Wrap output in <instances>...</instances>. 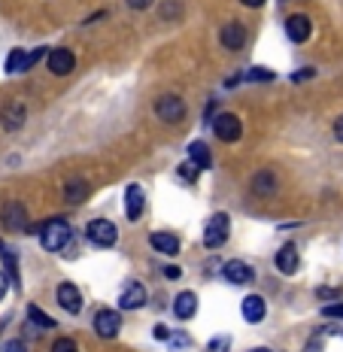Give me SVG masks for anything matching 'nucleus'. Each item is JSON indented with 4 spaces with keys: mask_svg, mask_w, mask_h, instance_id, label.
<instances>
[{
    "mask_svg": "<svg viewBox=\"0 0 343 352\" xmlns=\"http://www.w3.org/2000/svg\"><path fill=\"white\" fill-rule=\"evenodd\" d=\"M70 237H73V231H70L67 219H49V222L40 225V243H43V249H49V252L64 249Z\"/></svg>",
    "mask_w": 343,
    "mask_h": 352,
    "instance_id": "f257e3e1",
    "label": "nucleus"
},
{
    "mask_svg": "<svg viewBox=\"0 0 343 352\" xmlns=\"http://www.w3.org/2000/svg\"><path fill=\"white\" fill-rule=\"evenodd\" d=\"M228 234H231L228 212H216V216H210L207 228H203V246H207V249H219L225 240H228Z\"/></svg>",
    "mask_w": 343,
    "mask_h": 352,
    "instance_id": "f03ea898",
    "label": "nucleus"
},
{
    "mask_svg": "<svg viewBox=\"0 0 343 352\" xmlns=\"http://www.w3.org/2000/svg\"><path fill=\"white\" fill-rule=\"evenodd\" d=\"M155 116L167 124H177L186 116V104H182V98H177V94H164V98L155 100Z\"/></svg>",
    "mask_w": 343,
    "mask_h": 352,
    "instance_id": "7ed1b4c3",
    "label": "nucleus"
},
{
    "mask_svg": "<svg viewBox=\"0 0 343 352\" xmlns=\"http://www.w3.org/2000/svg\"><path fill=\"white\" fill-rule=\"evenodd\" d=\"M213 131H216V137H219L222 143H237L240 134H243V124H240L237 116L222 113V116H219V119L213 122Z\"/></svg>",
    "mask_w": 343,
    "mask_h": 352,
    "instance_id": "20e7f679",
    "label": "nucleus"
},
{
    "mask_svg": "<svg viewBox=\"0 0 343 352\" xmlns=\"http://www.w3.org/2000/svg\"><path fill=\"white\" fill-rule=\"evenodd\" d=\"M89 240L94 246H100V249H107V246H113L115 243V225L113 222H107V219H91L89 222Z\"/></svg>",
    "mask_w": 343,
    "mask_h": 352,
    "instance_id": "39448f33",
    "label": "nucleus"
},
{
    "mask_svg": "<svg viewBox=\"0 0 343 352\" xmlns=\"http://www.w3.org/2000/svg\"><path fill=\"white\" fill-rule=\"evenodd\" d=\"M119 328H122V316L115 310H98L94 313V331L104 337V340L119 334Z\"/></svg>",
    "mask_w": 343,
    "mask_h": 352,
    "instance_id": "423d86ee",
    "label": "nucleus"
},
{
    "mask_svg": "<svg viewBox=\"0 0 343 352\" xmlns=\"http://www.w3.org/2000/svg\"><path fill=\"white\" fill-rule=\"evenodd\" d=\"M222 276H225V280H228L231 285H246V283L255 280V270H252L246 261L234 258V261H228V264L222 267Z\"/></svg>",
    "mask_w": 343,
    "mask_h": 352,
    "instance_id": "0eeeda50",
    "label": "nucleus"
},
{
    "mask_svg": "<svg viewBox=\"0 0 343 352\" xmlns=\"http://www.w3.org/2000/svg\"><path fill=\"white\" fill-rule=\"evenodd\" d=\"M46 64H49V70L55 73V76H67V73L76 67V55L70 52V49H52L46 58Z\"/></svg>",
    "mask_w": 343,
    "mask_h": 352,
    "instance_id": "6e6552de",
    "label": "nucleus"
},
{
    "mask_svg": "<svg viewBox=\"0 0 343 352\" xmlns=\"http://www.w3.org/2000/svg\"><path fill=\"white\" fill-rule=\"evenodd\" d=\"M286 34L291 43H307L310 34H313V25L307 16H301V12H295V16L286 19Z\"/></svg>",
    "mask_w": 343,
    "mask_h": 352,
    "instance_id": "1a4fd4ad",
    "label": "nucleus"
},
{
    "mask_svg": "<svg viewBox=\"0 0 343 352\" xmlns=\"http://www.w3.org/2000/svg\"><path fill=\"white\" fill-rule=\"evenodd\" d=\"M219 40H222V46L225 49H243L246 46V28L240 25V21H228V25L219 31Z\"/></svg>",
    "mask_w": 343,
    "mask_h": 352,
    "instance_id": "9d476101",
    "label": "nucleus"
},
{
    "mask_svg": "<svg viewBox=\"0 0 343 352\" xmlns=\"http://www.w3.org/2000/svg\"><path fill=\"white\" fill-rule=\"evenodd\" d=\"M58 304H61V310L76 316V313L82 310V295H79V289L73 283H61L58 285Z\"/></svg>",
    "mask_w": 343,
    "mask_h": 352,
    "instance_id": "9b49d317",
    "label": "nucleus"
},
{
    "mask_svg": "<svg viewBox=\"0 0 343 352\" xmlns=\"http://www.w3.org/2000/svg\"><path fill=\"white\" fill-rule=\"evenodd\" d=\"M25 107L19 104V100H12V104H6L0 109V128L3 131H19L21 124H25Z\"/></svg>",
    "mask_w": 343,
    "mask_h": 352,
    "instance_id": "f8f14e48",
    "label": "nucleus"
},
{
    "mask_svg": "<svg viewBox=\"0 0 343 352\" xmlns=\"http://www.w3.org/2000/svg\"><path fill=\"white\" fill-rule=\"evenodd\" d=\"M0 219H3V225H6L10 231H21V228L27 225V210L21 207L19 201H10V204L3 207V212H0Z\"/></svg>",
    "mask_w": 343,
    "mask_h": 352,
    "instance_id": "ddd939ff",
    "label": "nucleus"
},
{
    "mask_svg": "<svg viewBox=\"0 0 343 352\" xmlns=\"http://www.w3.org/2000/svg\"><path fill=\"white\" fill-rule=\"evenodd\" d=\"M143 304H146V289H143V283H128L125 289H122L119 307H122V310H140Z\"/></svg>",
    "mask_w": 343,
    "mask_h": 352,
    "instance_id": "4468645a",
    "label": "nucleus"
},
{
    "mask_svg": "<svg viewBox=\"0 0 343 352\" xmlns=\"http://www.w3.org/2000/svg\"><path fill=\"white\" fill-rule=\"evenodd\" d=\"M240 313H243V319L250 322V325H258V322L265 319V313H267L265 298H261V295H250V298H243V304H240Z\"/></svg>",
    "mask_w": 343,
    "mask_h": 352,
    "instance_id": "2eb2a0df",
    "label": "nucleus"
},
{
    "mask_svg": "<svg viewBox=\"0 0 343 352\" xmlns=\"http://www.w3.org/2000/svg\"><path fill=\"white\" fill-rule=\"evenodd\" d=\"M143 207H146V195L140 186H128L125 188V212L131 222H137V219L143 216Z\"/></svg>",
    "mask_w": 343,
    "mask_h": 352,
    "instance_id": "dca6fc26",
    "label": "nucleus"
},
{
    "mask_svg": "<svg viewBox=\"0 0 343 352\" xmlns=\"http://www.w3.org/2000/svg\"><path fill=\"white\" fill-rule=\"evenodd\" d=\"M149 243H152L155 252H162V255H177L179 252V237L170 234V231H155L149 237Z\"/></svg>",
    "mask_w": 343,
    "mask_h": 352,
    "instance_id": "f3484780",
    "label": "nucleus"
},
{
    "mask_svg": "<svg viewBox=\"0 0 343 352\" xmlns=\"http://www.w3.org/2000/svg\"><path fill=\"white\" fill-rule=\"evenodd\" d=\"M173 313H177V319H192L195 313H198V298H195V292H179V295L173 298Z\"/></svg>",
    "mask_w": 343,
    "mask_h": 352,
    "instance_id": "a211bd4d",
    "label": "nucleus"
},
{
    "mask_svg": "<svg viewBox=\"0 0 343 352\" xmlns=\"http://www.w3.org/2000/svg\"><path fill=\"white\" fill-rule=\"evenodd\" d=\"M298 264H301V258H298V249L286 243L276 252V267H280V274H286V276H295V270H298Z\"/></svg>",
    "mask_w": 343,
    "mask_h": 352,
    "instance_id": "6ab92c4d",
    "label": "nucleus"
},
{
    "mask_svg": "<svg viewBox=\"0 0 343 352\" xmlns=\"http://www.w3.org/2000/svg\"><path fill=\"white\" fill-rule=\"evenodd\" d=\"M188 161H192L198 170H207L210 164H213V158H210V149L203 140H195L192 146H188Z\"/></svg>",
    "mask_w": 343,
    "mask_h": 352,
    "instance_id": "aec40b11",
    "label": "nucleus"
},
{
    "mask_svg": "<svg viewBox=\"0 0 343 352\" xmlns=\"http://www.w3.org/2000/svg\"><path fill=\"white\" fill-rule=\"evenodd\" d=\"M64 195H67V204H85V197H89V182L85 179H70L67 188H64Z\"/></svg>",
    "mask_w": 343,
    "mask_h": 352,
    "instance_id": "412c9836",
    "label": "nucleus"
},
{
    "mask_svg": "<svg viewBox=\"0 0 343 352\" xmlns=\"http://www.w3.org/2000/svg\"><path fill=\"white\" fill-rule=\"evenodd\" d=\"M274 188H276L274 173H267V170L255 173V179H252V192H255V195H271Z\"/></svg>",
    "mask_w": 343,
    "mask_h": 352,
    "instance_id": "4be33fe9",
    "label": "nucleus"
},
{
    "mask_svg": "<svg viewBox=\"0 0 343 352\" xmlns=\"http://www.w3.org/2000/svg\"><path fill=\"white\" fill-rule=\"evenodd\" d=\"M27 70V52L25 49H12L10 58H6V73H19Z\"/></svg>",
    "mask_w": 343,
    "mask_h": 352,
    "instance_id": "5701e85b",
    "label": "nucleus"
},
{
    "mask_svg": "<svg viewBox=\"0 0 343 352\" xmlns=\"http://www.w3.org/2000/svg\"><path fill=\"white\" fill-rule=\"evenodd\" d=\"M27 316H31V319H34L40 328H55V319H52V316H46V313H43L36 304L27 307Z\"/></svg>",
    "mask_w": 343,
    "mask_h": 352,
    "instance_id": "b1692460",
    "label": "nucleus"
},
{
    "mask_svg": "<svg viewBox=\"0 0 343 352\" xmlns=\"http://www.w3.org/2000/svg\"><path fill=\"white\" fill-rule=\"evenodd\" d=\"M246 79H250V82H271V79H274V70H267V67H252V70H246Z\"/></svg>",
    "mask_w": 343,
    "mask_h": 352,
    "instance_id": "393cba45",
    "label": "nucleus"
},
{
    "mask_svg": "<svg viewBox=\"0 0 343 352\" xmlns=\"http://www.w3.org/2000/svg\"><path fill=\"white\" fill-rule=\"evenodd\" d=\"M198 167L192 164V161H186V164H179V179L182 182H188V186H192V182H198Z\"/></svg>",
    "mask_w": 343,
    "mask_h": 352,
    "instance_id": "a878e982",
    "label": "nucleus"
},
{
    "mask_svg": "<svg viewBox=\"0 0 343 352\" xmlns=\"http://www.w3.org/2000/svg\"><path fill=\"white\" fill-rule=\"evenodd\" d=\"M207 352H231V337H213V340L207 343Z\"/></svg>",
    "mask_w": 343,
    "mask_h": 352,
    "instance_id": "bb28decb",
    "label": "nucleus"
},
{
    "mask_svg": "<svg viewBox=\"0 0 343 352\" xmlns=\"http://www.w3.org/2000/svg\"><path fill=\"white\" fill-rule=\"evenodd\" d=\"M170 346H177V349H186V346H192V337H188L186 331H170Z\"/></svg>",
    "mask_w": 343,
    "mask_h": 352,
    "instance_id": "cd10ccee",
    "label": "nucleus"
},
{
    "mask_svg": "<svg viewBox=\"0 0 343 352\" xmlns=\"http://www.w3.org/2000/svg\"><path fill=\"white\" fill-rule=\"evenodd\" d=\"M52 352H79L76 349V340H70V337H58L52 343Z\"/></svg>",
    "mask_w": 343,
    "mask_h": 352,
    "instance_id": "c85d7f7f",
    "label": "nucleus"
},
{
    "mask_svg": "<svg viewBox=\"0 0 343 352\" xmlns=\"http://www.w3.org/2000/svg\"><path fill=\"white\" fill-rule=\"evenodd\" d=\"M322 316H328V319H343V304H328L325 310H322Z\"/></svg>",
    "mask_w": 343,
    "mask_h": 352,
    "instance_id": "c756f323",
    "label": "nucleus"
},
{
    "mask_svg": "<svg viewBox=\"0 0 343 352\" xmlns=\"http://www.w3.org/2000/svg\"><path fill=\"white\" fill-rule=\"evenodd\" d=\"M313 73H316V70H313V67L295 70V73H291V82H307V79H313Z\"/></svg>",
    "mask_w": 343,
    "mask_h": 352,
    "instance_id": "7c9ffc66",
    "label": "nucleus"
},
{
    "mask_svg": "<svg viewBox=\"0 0 343 352\" xmlns=\"http://www.w3.org/2000/svg\"><path fill=\"white\" fill-rule=\"evenodd\" d=\"M3 352H27V346L21 340H10V343H3Z\"/></svg>",
    "mask_w": 343,
    "mask_h": 352,
    "instance_id": "2f4dec72",
    "label": "nucleus"
},
{
    "mask_svg": "<svg viewBox=\"0 0 343 352\" xmlns=\"http://www.w3.org/2000/svg\"><path fill=\"white\" fill-rule=\"evenodd\" d=\"M125 3L131 6V10H149V6L155 3V0H125Z\"/></svg>",
    "mask_w": 343,
    "mask_h": 352,
    "instance_id": "473e14b6",
    "label": "nucleus"
},
{
    "mask_svg": "<svg viewBox=\"0 0 343 352\" xmlns=\"http://www.w3.org/2000/svg\"><path fill=\"white\" fill-rule=\"evenodd\" d=\"M6 292H10V274H0V300L6 298Z\"/></svg>",
    "mask_w": 343,
    "mask_h": 352,
    "instance_id": "72a5a7b5",
    "label": "nucleus"
},
{
    "mask_svg": "<svg viewBox=\"0 0 343 352\" xmlns=\"http://www.w3.org/2000/svg\"><path fill=\"white\" fill-rule=\"evenodd\" d=\"M164 276H167V280H179L182 270L177 267V264H170V267H164Z\"/></svg>",
    "mask_w": 343,
    "mask_h": 352,
    "instance_id": "f704fd0d",
    "label": "nucleus"
},
{
    "mask_svg": "<svg viewBox=\"0 0 343 352\" xmlns=\"http://www.w3.org/2000/svg\"><path fill=\"white\" fill-rule=\"evenodd\" d=\"M319 298H340V289H319Z\"/></svg>",
    "mask_w": 343,
    "mask_h": 352,
    "instance_id": "c9c22d12",
    "label": "nucleus"
},
{
    "mask_svg": "<svg viewBox=\"0 0 343 352\" xmlns=\"http://www.w3.org/2000/svg\"><path fill=\"white\" fill-rule=\"evenodd\" d=\"M334 137H338V140L343 143V116H340L338 122H334Z\"/></svg>",
    "mask_w": 343,
    "mask_h": 352,
    "instance_id": "e433bc0d",
    "label": "nucleus"
},
{
    "mask_svg": "<svg viewBox=\"0 0 343 352\" xmlns=\"http://www.w3.org/2000/svg\"><path fill=\"white\" fill-rule=\"evenodd\" d=\"M243 6H250V10H258V6H265V0H240Z\"/></svg>",
    "mask_w": 343,
    "mask_h": 352,
    "instance_id": "4c0bfd02",
    "label": "nucleus"
},
{
    "mask_svg": "<svg viewBox=\"0 0 343 352\" xmlns=\"http://www.w3.org/2000/svg\"><path fill=\"white\" fill-rule=\"evenodd\" d=\"M155 337H158V340H167V337H170V331H167L164 325H158V328H155Z\"/></svg>",
    "mask_w": 343,
    "mask_h": 352,
    "instance_id": "58836bf2",
    "label": "nucleus"
},
{
    "mask_svg": "<svg viewBox=\"0 0 343 352\" xmlns=\"http://www.w3.org/2000/svg\"><path fill=\"white\" fill-rule=\"evenodd\" d=\"M307 346H310L307 352H322V346H319V343H316V340H310V343H307Z\"/></svg>",
    "mask_w": 343,
    "mask_h": 352,
    "instance_id": "ea45409f",
    "label": "nucleus"
},
{
    "mask_svg": "<svg viewBox=\"0 0 343 352\" xmlns=\"http://www.w3.org/2000/svg\"><path fill=\"white\" fill-rule=\"evenodd\" d=\"M255 352H271V349H255Z\"/></svg>",
    "mask_w": 343,
    "mask_h": 352,
    "instance_id": "a19ab883",
    "label": "nucleus"
}]
</instances>
